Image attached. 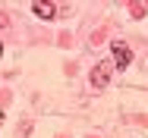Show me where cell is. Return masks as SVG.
<instances>
[{
    "label": "cell",
    "instance_id": "7a4b0ae2",
    "mask_svg": "<svg viewBox=\"0 0 148 138\" xmlns=\"http://www.w3.org/2000/svg\"><path fill=\"white\" fill-rule=\"evenodd\" d=\"M110 50H114V63H117V69H126V66L132 63V50H129L123 41H114Z\"/></svg>",
    "mask_w": 148,
    "mask_h": 138
},
{
    "label": "cell",
    "instance_id": "3957f363",
    "mask_svg": "<svg viewBox=\"0 0 148 138\" xmlns=\"http://www.w3.org/2000/svg\"><path fill=\"white\" fill-rule=\"evenodd\" d=\"M32 13H35L38 19H54V13H57V10H54V3H51V0H35V3H32Z\"/></svg>",
    "mask_w": 148,
    "mask_h": 138
},
{
    "label": "cell",
    "instance_id": "277c9868",
    "mask_svg": "<svg viewBox=\"0 0 148 138\" xmlns=\"http://www.w3.org/2000/svg\"><path fill=\"white\" fill-rule=\"evenodd\" d=\"M3 25H6V19H3V16H0V28H3Z\"/></svg>",
    "mask_w": 148,
    "mask_h": 138
},
{
    "label": "cell",
    "instance_id": "5b68a950",
    "mask_svg": "<svg viewBox=\"0 0 148 138\" xmlns=\"http://www.w3.org/2000/svg\"><path fill=\"white\" fill-rule=\"evenodd\" d=\"M0 56H3V44H0Z\"/></svg>",
    "mask_w": 148,
    "mask_h": 138
},
{
    "label": "cell",
    "instance_id": "6da1fadb",
    "mask_svg": "<svg viewBox=\"0 0 148 138\" xmlns=\"http://www.w3.org/2000/svg\"><path fill=\"white\" fill-rule=\"evenodd\" d=\"M114 69H117V63H107V60L98 63L95 72H91V85H95V88H104V85L110 82V72H114Z\"/></svg>",
    "mask_w": 148,
    "mask_h": 138
}]
</instances>
